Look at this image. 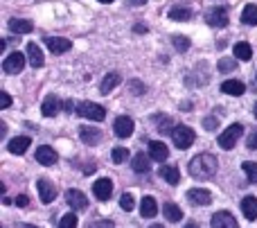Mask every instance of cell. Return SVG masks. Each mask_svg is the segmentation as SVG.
Masks as SVG:
<instances>
[{
    "label": "cell",
    "mask_w": 257,
    "mask_h": 228,
    "mask_svg": "<svg viewBox=\"0 0 257 228\" xmlns=\"http://www.w3.org/2000/svg\"><path fill=\"white\" fill-rule=\"evenodd\" d=\"M190 174L194 179H212L217 174V158L212 154H199L190 161Z\"/></svg>",
    "instance_id": "cell-1"
},
{
    "label": "cell",
    "mask_w": 257,
    "mask_h": 228,
    "mask_svg": "<svg viewBox=\"0 0 257 228\" xmlns=\"http://www.w3.org/2000/svg\"><path fill=\"white\" fill-rule=\"evenodd\" d=\"M172 138H174V145H176L178 149H187L194 145L196 140V134L192 127H185V125H176L172 129Z\"/></svg>",
    "instance_id": "cell-2"
},
{
    "label": "cell",
    "mask_w": 257,
    "mask_h": 228,
    "mask_svg": "<svg viewBox=\"0 0 257 228\" xmlns=\"http://www.w3.org/2000/svg\"><path fill=\"white\" fill-rule=\"evenodd\" d=\"M77 113H79L81 118H86V120H93V122H102L104 118H106V108L99 106V104H93V102H81L79 108H77Z\"/></svg>",
    "instance_id": "cell-3"
},
{
    "label": "cell",
    "mask_w": 257,
    "mask_h": 228,
    "mask_svg": "<svg viewBox=\"0 0 257 228\" xmlns=\"http://www.w3.org/2000/svg\"><path fill=\"white\" fill-rule=\"evenodd\" d=\"M241 136H244V127L235 122V125L228 127V129L219 136V145H221L223 149H232V147H235V143L241 138Z\"/></svg>",
    "instance_id": "cell-4"
},
{
    "label": "cell",
    "mask_w": 257,
    "mask_h": 228,
    "mask_svg": "<svg viewBox=\"0 0 257 228\" xmlns=\"http://www.w3.org/2000/svg\"><path fill=\"white\" fill-rule=\"evenodd\" d=\"M23 68H25V54L23 52L7 54V59L3 61V70L9 72V75H16V72H21Z\"/></svg>",
    "instance_id": "cell-5"
},
{
    "label": "cell",
    "mask_w": 257,
    "mask_h": 228,
    "mask_svg": "<svg viewBox=\"0 0 257 228\" xmlns=\"http://www.w3.org/2000/svg\"><path fill=\"white\" fill-rule=\"evenodd\" d=\"M36 190H39V197L43 203H52L54 199H57V188H54V183H50L48 179L36 181Z\"/></svg>",
    "instance_id": "cell-6"
},
{
    "label": "cell",
    "mask_w": 257,
    "mask_h": 228,
    "mask_svg": "<svg viewBox=\"0 0 257 228\" xmlns=\"http://www.w3.org/2000/svg\"><path fill=\"white\" fill-rule=\"evenodd\" d=\"M66 201L72 210H86V208H88V199H86V194L79 192V190H72V188L66 190Z\"/></svg>",
    "instance_id": "cell-7"
},
{
    "label": "cell",
    "mask_w": 257,
    "mask_h": 228,
    "mask_svg": "<svg viewBox=\"0 0 257 228\" xmlns=\"http://www.w3.org/2000/svg\"><path fill=\"white\" fill-rule=\"evenodd\" d=\"M205 21L212 27H226L228 25V12L226 7H212L208 14H205Z\"/></svg>",
    "instance_id": "cell-8"
},
{
    "label": "cell",
    "mask_w": 257,
    "mask_h": 228,
    "mask_svg": "<svg viewBox=\"0 0 257 228\" xmlns=\"http://www.w3.org/2000/svg\"><path fill=\"white\" fill-rule=\"evenodd\" d=\"M212 228H239L235 221V217L228 210H219L212 215Z\"/></svg>",
    "instance_id": "cell-9"
},
{
    "label": "cell",
    "mask_w": 257,
    "mask_h": 228,
    "mask_svg": "<svg viewBox=\"0 0 257 228\" xmlns=\"http://www.w3.org/2000/svg\"><path fill=\"white\" fill-rule=\"evenodd\" d=\"M111 192H113L111 179H97L93 183V194L99 199V201H106V199L111 197Z\"/></svg>",
    "instance_id": "cell-10"
},
{
    "label": "cell",
    "mask_w": 257,
    "mask_h": 228,
    "mask_svg": "<svg viewBox=\"0 0 257 228\" xmlns=\"http://www.w3.org/2000/svg\"><path fill=\"white\" fill-rule=\"evenodd\" d=\"M45 45H48L54 54H63L72 48V41L61 39V36H48V39H45Z\"/></svg>",
    "instance_id": "cell-11"
},
{
    "label": "cell",
    "mask_w": 257,
    "mask_h": 228,
    "mask_svg": "<svg viewBox=\"0 0 257 228\" xmlns=\"http://www.w3.org/2000/svg\"><path fill=\"white\" fill-rule=\"evenodd\" d=\"M113 129H115L117 138H128L133 134V120L128 116H120L115 120V125H113Z\"/></svg>",
    "instance_id": "cell-12"
},
{
    "label": "cell",
    "mask_w": 257,
    "mask_h": 228,
    "mask_svg": "<svg viewBox=\"0 0 257 228\" xmlns=\"http://www.w3.org/2000/svg\"><path fill=\"white\" fill-rule=\"evenodd\" d=\"M187 199H190L192 203H196V206H210L212 194H210L208 190H203V188H192L190 192H187Z\"/></svg>",
    "instance_id": "cell-13"
},
{
    "label": "cell",
    "mask_w": 257,
    "mask_h": 228,
    "mask_svg": "<svg viewBox=\"0 0 257 228\" xmlns=\"http://www.w3.org/2000/svg\"><path fill=\"white\" fill-rule=\"evenodd\" d=\"M59 108H61V102H59L57 95H48V97L43 99V104H41V113H43L45 118H54L59 113Z\"/></svg>",
    "instance_id": "cell-14"
},
{
    "label": "cell",
    "mask_w": 257,
    "mask_h": 228,
    "mask_svg": "<svg viewBox=\"0 0 257 228\" xmlns=\"http://www.w3.org/2000/svg\"><path fill=\"white\" fill-rule=\"evenodd\" d=\"M7 27L14 34H30V32L34 30V23L27 21V18H12V21L7 23Z\"/></svg>",
    "instance_id": "cell-15"
},
{
    "label": "cell",
    "mask_w": 257,
    "mask_h": 228,
    "mask_svg": "<svg viewBox=\"0 0 257 228\" xmlns=\"http://www.w3.org/2000/svg\"><path fill=\"white\" fill-rule=\"evenodd\" d=\"M57 152H54L52 147H48V145H41L39 149H36V161L41 163V165H54L57 163Z\"/></svg>",
    "instance_id": "cell-16"
},
{
    "label": "cell",
    "mask_w": 257,
    "mask_h": 228,
    "mask_svg": "<svg viewBox=\"0 0 257 228\" xmlns=\"http://www.w3.org/2000/svg\"><path fill=\"white\" fill-rule=\"evenodd\" d=\"M27 59H30V66L32 68H41L45 63L43 50H41L36 43H27Z\"/></svg>",
    "instance_id": "cell-17"
},
{
    "label": "cell",
    "mask_w": 257,
    "mask_h": 228,
    "mask_svg": "<svg viewBox=\"0 0 257 228\" xmlns=\"http://www.w3.org/2000/svg\"><path fill=\"white\" fill-rule=\"evenodd\" d=\"M30 145H32V140L27 138V136H18V138H12V140H9L7 149H9L12 154H18V156H21V154H25L27 149H30Z\"/></svg>",
    "instance_id": "cell-18"
},
{
    "label": "cell",
    "mask_w": 257,
    "mask_h": 228,
    "mask_svg": "<svg viewBox=\"0 0 257 228\" xmlns=\"http://www.w3.org/2000/svg\"><path fill=\"white\" fill-rule=\"evenodd\" d=\"M149 156L154 158V161L163 163L165 158L169 156V149L165 143H160V140H154V143H149Z\"/></svg>",
    "instance_id": "cell-19"
},
{
    "label": "cell",
    "mask_w": 257,
    "mask_h": 228,
    "mask_svg": "<svg viewBox=\"0 0 257 228\" xmlns=\"http://www.w3.org/2000/svg\"><path fill=\"white\" fill-rule=\"evenodd\" d=\"M120 81H122V75H120V72H108V75L102 79V84H99V93H102V95H108L117 84H120Z\"/></svg>",
    "instance_id": "cell-20"
},
{
    "label": "cell",
    "mask_w": 257,
    "mask_h": 228,
    "mask_svg": "<svg viewBox=\"0 0 257 228\" xmlns=\"http://www.w3.org/2000/svg\"><path fill=\"white\" fill-rule=\"evenodd\" d=\"M241 212L246 219L255 221L257 219V197H244L241 199Z\"/></svg>",
    "instance_id": "cell-21"
},
{
    "label": "cell",
    "mask_w": 257,
    "mask_h": 228,
    "mask_svg": "<svg viewBox=\"0 0 257 228\" xmlns=\"http://www.w3.org/2000/svg\"><path fill=\"white\" fill-rule=\"evenodd\" d=\"M156 212H158V203H156L154 197H145L140 201V215L145 217V219H151V217H156Z\"/></svg>",
    "instance_id": "cell-22"
},
{
    "label": "cell",
    "mask_w": 257,
    "mask_h": 228,
    "mask_svg": "<svg viewBox=\"0 0 257 228\" xmlns=\"http://www.w3.org/2000/svg\"><path fill=\"white\" fill-rule=\"evenodd\" d=\"M160 176H163L167 183H172V185H176L178 181H181V174H178V167H174V165H160V172H158Z\"/></svg>",
    "instance_id": "cell-23"
},
{
    "label": "cell",
    "mask_w": 257,
    "mask_h": 228,
    "mask_svg": "<svg viewBox=\"0 0 257 228\" xmlns=\"http://www.w3.org/2000/svg\"><path fill=\"white\" fill-rule=\"evenodd\" d=\"M221 90L226 95H235V97H239V95H244V84L241 81H237V79H228V81H223L221 84Z\"/></svg>",
    "instance_id": "cell-24"
},
{
    "label": "cell",
    "mask_w": 257,
    "mask_h": 228,
    "mask_svg": "<svg viewBox=\"0 0 257 228\" xmlns=\"http://www.w3.org/2000/svg\"><path fill=\"white\" fill-rule=\"evenodd\" d=\"M133 172H138V174H147L149 172V156H145V154H136L133 156Z\"/></svg>",
    "instance_id": "cell-25"
},
{
    "label": "cell",
    "mask_w": 257,
    "mask_h": 228,
    "mask_svg": "<svg viewBox=\"0 0 257 228\" xmlns=\"http://www.w3.org/2000/svg\"><path fill=\"white\" fill-rule=\"evenodd\" d=\"M81 140H84L86 145H95V143H99V138H102V134H99L95 127H81Z\"/></svg>",
    "instance_id": "cell-26"
},
{
    "label": "cell",
    "mask_w": 257,
    "mask_h": 228,
    "mask_svg": "<svg viewBox=\"0 0 257 228\" xmlns=\"http://www.w3.org/2000/svg\"><path fill=\"white\" fill-rule=\"evenodd\" d=\"M235 57L239 59V61H248V59L253 57V48H250L246 41H241V43H235Z\"/></svg>",
    "instance_id": "cell-27"
},
{
    "label": "cell",
    "mask_w": 257,
    "mask_h": 228,
    "mask_svg": "<svg viewBox=\"0 0 257 228\" xmlns=\"http://www.w3.org/2000/svg\"><path fill=\"white\" fill-rule=\"evenodd\" d=\"M163 215L167 217L169 221H178L183 217V210L176 206V203H165V206H163Z\"/></svg>",
    "instance_id": "cell-28"
},
{
    "label": "cell",
    "mask_w": 257,
    "mask_h": 228,
    "mask_svg": "<svg viewBox=\"0 0 257 228\" xmlns=\"http://www.w3.org/2000/svg\"><path fill=\"white\" fill-rule=\"evenodd\" d=\"M241 21L246 25H257V5H246L241 12Z\"/></svg>",
    "instance_id": "cell-29"
},
{
    "label": "cell",
    "mask_w": 257,
    "mask_h": 228,
    "mask_svg": "<svg viewBox=\"0 0 257 228\" xmlns=\"http://www.w3.org/2000/svg\"><path fill=\"white\" fill-rule=\"evenodd\" d=\"M192 12L187 7H172L169 9V18L172 21H190Z\"/></svg>",
    "instance_id": "cell-30"
},
{
    "label": "cell",
    "mask_w": 257,
    "mask_h": 228,
    "mask_svg": "<svg viewBox=\"0 0 257 228\" xmlns=\"http://www.w3.org/2000/svg\"><path fill=\"white\" fill-rule=\"evenodd\" d=\"M79 226V219H77L75 212H68V215L61 217V221H59V228H77Z\"/></svg>",
    "instance_id": "cell-31"
},
{
    "label": "cell",
    "mask_w": 257,
    "mask_h": 228,
    "mask_svg": "<svg viewBox=\"0 0 257 228\" xmlns=\"http://www.w3.org/2000/svg\"><path fill=\"white\" fill-rule=\"evenodd\" d=\"M241 170H244V174L248 176V181H253V183H257V163H241Z\"/></svg>",
    "instance_id": "cell-32"
},
{
    "label": "cell",
    "mask_w": 257,
    "mask_h": 228,
    "mask_svg": "<svg viewBox=\"0 0 257 228\" xmlns=\"http://www.w3.org/2000/svg\"><path fill=\"white\" fill-rule=\"evenodd\" d=\"M113 163H126V158H128V149L126 147H115L113 149Z\"/></svg>",
    "instance_id": "cell-33"
},
{
    "label": "cell",
    "mask_w": 257,
    "mask_h": 228,
    "mask_svg": "<svg viewBox=\"0 0 257 228\" xmlns=\"http://www.w3.org/2000/svg\"><path fill=\"white\" fill-rule=\"evenodd\" d=\"M172 43H174V48H176V50H183V52L190 48V39H187V36H174Z\"/></svg>",
    "instance_id": "cell-34"
},
{
    "label": "cell",
    "mask_w": 257,
    "mask_h": 228,
    "mask_svg": "<svg viewBox=\"0 0 257 228\" xmlns=\"http://www.w3.org/2000/svg\"><path fill=\"white\" fill-rule=\"evenodd\" d=\"M120 208H122V210H126V212H131L133 208H136V201H133L131 194H122V199H120Z\"/></svg>",
    "instance_id": "cell-35"
},
{
    "label": "cell",
    "mask_w": 257,
    "mask_h": 228,
    "mask_svg": "<svg viewBox=\"0 0 257 228\" xmlns=\"http://www.w3.org/2000/svg\"><path fill=\"white\" fill-rule=\"evenodd\" d=\"M235 68V59H221L219 61V70H232Z\"/></svg>",
    "instance_id": "cell-36"
},
{
    "label": "cell",
    "mask_w": 257,
    "mask_h": 228,
    "mask_svg": "<svg viewBox=\"0 0 257 228\" xmlns=\"http://www.w3.org/2000/svg\"><path fill=\"white\" fill-rule=\"evenodd\" d=\"M0 106H3V108H9V106H12V97H9L5 90L0 93Z\"/></svg>",
    "instance_id": "cell-37"
},
{
    "label": "cell",
    "mask_w": 257,
    "mask_h": 228,
    "mask_svg": "<svg viewBox=\"0 0 257 228\" xmlns=\"http://www.w3.org/2000/svg\"><path fill=\"white\" fill-rule=\"evenodd\" d=\"M88 228H113V221H111V219H104V221H95V224H90Z\"/></svg>",
    "instance_id": "cell-38"
},
{
    "label": "cell",
    "mask_w": 257,
    "mask_h": 228,
    "mask_svg": "<svg viewBox=\"0 0 257 228\" xmlns=\"http://www.w3.org/2000/svg\"><path fill=\"white\" fill-rule=\"evenodd\" d=\"M203 125H205V129H208V131L217 129V120H214V118H205V122H203Z\"/></svg>",
    "instance_id": "cell-39"
},
{
    "label": "cell",
    "mask_w": 257,
    "mask_h": 228,
    "mask_svg": "<svg viewBox=\"0 0 257 228\" xmlns=\"http://www.w3.org/2000/svg\"><path fill=\"white\" fill-rule=\"evenodd\" d=\"M248 147H250V149H257V129L248 136Z\"/></svg>",
    "instance_id": "cell-40"
},
{
    "label": "cell",
    "mask_w": 257,
    "mask_h": 228,
    "mask_svg": "<svg viewBox=\"0 0 257 228\" xmlns=\"http://www.w3.org/2000/svg\"><path fill=\"white\" fill-rule=\"evenodd\" d=\"M14 203H16V206H27V203H30V199H27L25 194H18L16 201H14Z\"/></svg>",
    "instance_id": "cell-41"
},
{
    "label": "cell",
    "mask_w": 257,
    "mask_h": 228,
    "mask_svg": "<svg viewBox=\"0 0 257 228\" xmlns=\"http://www.w3.org/2000/svg\"><path fill=\"white\" fill-rule=\"evenodd\" d=\"M63 108H66L68 113H72V108H75V102H70V99H68V102H63Z\"/></svg>",
    "instance_id": "cell-42"
},
{
    "label": "cell",
    "mask_w": 257,
    "mask_h": 228,
    "mask_svg": "<svg viewBox=\"0 0 257 228\" xmlns=\"http://www.w3.org/2000/svg\"><path fill=\"white\" fill-rule=\"evenodd\" d=\"M128 3H131V5H133V7H142V5H145V3H147V0H128Z\"/></svg>",
    "instance_id": "cell-43"
},
{
    "label": "cell",
    "mask_w": 257,
    "mask_h": 228,
    "mask_svg": "<svg viewBox=\"0 0 257 228\" xmlns=\"http://www.w3.org/2000/svg\"><path fill=\"white\" fill-rule=\"evenodd\" d=\"M16 228H39V226H32V224H16Z\"/></svg>",
    "instance_id": "cell-44"
},
{
    "label": "cell",
    "mask_w": 257,
    "mask_h": 228,
    "mask_svg": "<svg viewBox=\"0 0 257 228\" xmlns=\"http://www.w3.org/2000/svg\"><path fill=\"white\" fill-rule=\"evenodd\" d=\"M185 228H199V224H194V221H190V224H187Z\"/></svg>",
    "instance_id": "cell-45"
},
{
    "label": "cell",
    "mask_w": 257,
    "mask_h": 228,
    "mask_svg": "<svg viewBox=\"0 0 257 228\" xmlns=\"http://www.w3.org/2000/svg\"><path fill=\"white\" fill-rule=\"evenodd\" d=\"M149 228H163V226H160V224H154V226H149Z\"/></svg>",
    "instance_id": "cell-46"
},
{
    "label": "cell",
    "mask_w": 257,
    "mask_h": 228,
    "mask_svg": "<svg viewBox=\"0 0 257 228\" xmlns=\"http://www.w3.org/2000/svg\"><path fill=\"white\" fill-rule=\"evenodd\" d=\"M99 3H113V0H99Z\"/></svg>",
    "instance_id": "cell-47"
},
{
    "label": "cell",
    "mask_w": 257,
    "mask_h": 228,
    "mask_svg": "<svg viewBox=\"0 0 257 228\" xmlns=\"http://www.w3.org/2000/svg\"><path fill=\"white\" fill-rule=\"evenodd\" d=\"M255 116H257V104H255Z\"/></svg>",
    "instance_id": "cell-48"
}]
</instances>
